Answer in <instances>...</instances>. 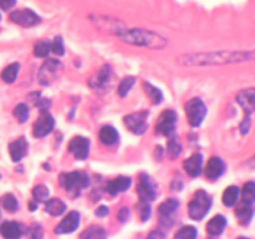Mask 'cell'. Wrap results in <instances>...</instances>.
Returning a JSON list of instances; mask_svg holds the SVG:
<instances>
[{"label": "cell", "mask_w": 255, "mask_h": 239, "mask_svg": "<svg viewBox=\"0 0 255 239\" xmlns=\"http://www.w3.org/2000/svg\"><path fill=\"white\" fill-rule=\"evenodd\" d=\"M253 59V51H211L181 55L177 62L182 66H217L252 61Z\"/></svg>", "instance_id": "6da1fadb"}, {"label": "cell", "mask_w": 255, "mask_h": 239, "mask_svg": "<svg viewBox=\"0 0 255 239\" xmlns=\"http://www.w3.org/2000/svg\"><path fill=\"white\" fill-rule=\"evenodd\" d=\"M121 41L126 44L133 45V46L147 47L152 50H161L167 46V39L157 32L151 31L147 29H141V27H133L128 29L127 26H122L116 34Z\"/></svg>", "instance_id": "7a4b0ae2"}, {"label": "cell", "mask_w": 255, "mask_h": 239, "mask_svg": "<svg viewBox=\"0 0 255 239\" xmlns=\"http://www.w3.org/2000/svg\"><path fill=\"white\" fill-rule=\"evenodd\" d=\"M212 207V199L203 189H198L188 204V213L193 221H202Z\"/></svg>", "instance_id": "3957f363"}, {"label": "cell", "mask_w": 255, "mask_h": 239, "mask_svg": "<svg viewBox=\"0 0 255 239\" xmlns=\"http://www.w3.org/2000/svg\"><path fill=\"white\" fill-rule=\"evenodd\" d=\"M60 184L65 191L75 192V194H79L82 189L89 187L90 179L84 172H69L60 176Z\"/></svg>", "instance_id": "277c9868"}, {"label": "cell", "mask_w": 255, "mask_h": 239, "mask_svg": "<svg viewBox=\"0 0 255 239\" xmlns=\"http://www.w3.org/2000/svg\"><path fill=\"white\" fill-rule=\"evenodd\" d=\"M184 111H186L187 120H188L189 124L192 127L201 126L203 120L207 116V106L201 99L194 97L191 99L184 106Z\"/></svg>", "instance_id": "5b68a950"}, {"label": "cell", "mask_w": 255, "mask_h": 239, "mask_svg": "<svg viewBox=\"0 0 255 239\" xmlns=\"http://www.w3.org/2000/svg\"><path fill=\"white\" fill-rule=\"evenodd\" d=\"M177 123V114L173 110H166L159 115L158 120L156 122V133L161 136L171 137L174 134Z\"/></svg>", "instance_id": "8992f818"}, {"label": "cell", "mask_w": 255, "mask_h": 239, "mask_svg": "<svg viewBox=\"0 0 255 239\" xmlns=\"http://www.w3.org/2000/svg\"><path fill=\"white\" fill-rule=\"evenodd\" d=\"M62 69V65L59 60L55 59H49L42 64V66L40 67L39 75H37V79L39 82L42 86H47V85L52 84L55 80L59 76L60 70Z\"/></svg>", "instance_id": "52a82bcc"}, {"label": "cell", "mask_w": 255, "mask_h": 239, "mask_svg": "<svg viewBox=\"0 0 255 239\" xmlns=\"http://www.w3.org/2000/svg\"><path fill=\"white\" fill-rule=\"evenodd\" d=\"M147 117H148V112L138 111L125 116L124 122L132 133L143 134L147 131V127H148L147 126Z\"/></svg>", "instance_id": "ba28073f"}, {"label": "cell", "mask_w": 255, "mask_h": 239, "mask_svg": "<svg viewBox=\"0 0 255 239\" xmlns=\"http://www.w3.org/2000/svg\"><path fill=\"white\" fill-rule=\"evenodd\" d=\"M9 19L11 20L14 24L20 25V26L22 27L35 26V25L40 24V21H41L39 15H36L32 10L30 9L14 10L12 12H10Z\"/></svg>", "instance_id": "9c48e42d"}, {"label": "cell", "mask_w": 255, "mask_h": 239, "mask_svg": "<svg viewBox=\"0 0 255 239\" xmlns=\"http://www.w3.org/2000/svg\"><path fill=\"white\" fill-rule=\"evenodd\" d=\"M137 193H138L141 202H147L148 203V202H152L156 199V186L152 182V179L149 178L148 174L142 173L139 176L138 184H137Z\"/></svg>", "instance_id": "30bf717a"}, {"label": "cell", "mask_w": 255, "mask_h": 239, "mask_svg": "<svg viewBox=\"0 0 255 239\" xmlns=\"http://www.w3.org/2000/svg\"><path fill=\"white\" fill-rule=\"evenodd\" d=\"M54 117L47 111H41L39 119L36 120V122L34 123V127H32V134L35 137H37V138H42V137L47 136L54 129Z\"/></svg>", "instance_id": "8fae6325"}, {"label": "cell", "mask_w": 255, "mask_h": 239, "mask_svg": "<svg viewBox=\"0 0 255 239\" xmlns=\"http://www.w3.org/2000/svg\"><path fill=\"white\" fill-rule=\"evenodd\" d=\"M69 151L76 159L84 161L89 157L90 153V141L86 137L76 136L70 141Z\"/></svg>", "instance_id": "7c38bea8"}, {"label": "cell", "mask_w": 255, "mask_h": 239, "mask_svg": "<svg viewBox=\"0 0 255 239\" xmlns=\"http://www.w3.org/2000/svg\"><path fill=\"white\" fill-rule=\"evenodd\" d=\"M80 226V213L76 211H72L62 219L59 226L55 228L56 234H67L76 231Z\"/></svg>", "instance_id": "4fadbf2b"}, {"label": "cell", "mask_w": 255, "mask_h": 239, "mask_svg": "<svg viewBox=\"0 0 255 239\" xmlns=\"http://www.w3.org/2000/svg\"><path fill=\"white\" fill-rule=\"evenodd\" d=\"M237 102L244 109L247 116H252L255 110V91L254 89L242 90L237 94Z\"/></svg>", "instance_id": "5bb4252c"}, {"label": "cell", "mask_w": 255, "mask_h": 239, "mask_svg": "<svg viewBox=\"0 0 255 239\" xmlns=\"http://www.w3.org/2000/svg\"><path fill=\"white\" fill-rule=\"evenodd\" d=\"M224 169H226V164H224L223 159L219 158V157H212L207 162L204 174L211 181H216L224 173Z\"/></svg>", "instance_id": "9a60e30c"}, {"label": "cell", "mask_w": 255, "mask_h": 239, "mask_svg": "<svg viewBox=\"0 0 255 239\" xmlns=\"http://www.w3.org/2000/svg\"><path fill=\"white\" fill-rule=\"evenodd\" d=\"M183 168L187 174L191 177H198L203 169V156L201 153L192 154L189 158L183 162Z\"/></svg>", "instance_id": "2e32d148"}, {"label": "cell", "mask_w": 255, "mask_h": 239, "mask_svg": "<svg viewBox=\"0 0 255 239\" xmlns=\"http://www.w3.org/2000/svg\"><path fill=\"white\" fill-rule=\"evenodd\" d=\"M22 227L17 222H4L0 226V234L5 239H20L21 238Z\"/></svg>", "instance_id": "e0dca14e"}, {"label": "cell", "mask_w": 255, "mask_h": 239, "mask_svg": "<svg viewBox=\"0 0 255 239\" xmlns=\"http://www.w3.org/2000/svg\"><path fill=\"white\" fill-rule=\"evenodd\" d=\"M9 153L10 157L14 162H19L26 156L27 153V142L24 137H20L16 141L11 142L9 144Z\"/></svg>", "instance_id": "ac0fdd59"}, {"label": "cell", "mask_w": 255, "mask_h": 239, "mask_svg": "<svg viewBox=\"0 0 255 239\" xmlns=\"http://www.w3.org/2000/svg\"><path fill=\"white\" fill-rule=\"evenodd\" d=\"M131 178L129 177H125V176H120L117 177L116 179L114 181H110L107 182V187H106V191L109 192L111 196H116L119 194L120 192H125L131 187Z\"/></svg>", "instance_id": "d6986e66"}, {"label": "cell", "mask_w": 255, "mask_h": 239, "mask_svg": "<svg viewBox=\"0 0 255 239\" xmlns=\"http://www.w3.org/2000/svg\"><path fill=\"white\" fill-rule=\"evenodd\" d=\"M110 75H111V69H110L109 65H105V66H102L101 69H100V71L90 80V86L95 90L104 89L105 85L109 81Z\"/></svg>", "instance_id": "ffe728a7"}, {"label": "cell", "mask_w": 255, "mask_h": 239, "mask_svg": "<svg viewBox=\"0 0 255 239\" xmlns=\"http://www.w3.org/2000/svg\"><path fill=\"white\" fill-rule=\"evenodd\" d=\"M237 218L242 226H248L254 217V207L251 203H242L236 211Z\"/></svg>", "instance_id": "44dd1931"}, {"label": "cell", "mask_w": 255, "mask_h": 239, "mask_svg": "<svg viewBox=\"0 0 255 239\" xmlns=\"http://www.w3.org/2000/svg\"><path fill=\"white\" fill-rule=\"evenodd\" d=\"M99 138L105 146H114L119 142V132L114 128L112 126H104L100 129Z\"/></svg>", "instance_id": "7402d4cb"}, {"label": "cell", "mask_w": 255, "mask_h": 239, "mask_svg": "<svg viewBox=\"0 0 255 239\" xmlns=\"http://www.w3.org/2000/svg\"><path fill=\"white\" fill-rule=\"evenodd\" d=\"M179 207V202L174 198H169L164 201L161 206L158 207V213L161 214L162 221H168L171 217L177 212Z\"/></svg>", "instance_id": "603a6c76"}, {"label": "cell", "mask_w": 255, "mask_h": 239, "mask_svg": "<svg viewBox=\"0 0 255 239\" xmlns=\"http://www.w3.org/2000/svg\"><path fill=\"white\" fill-rule=\"evenodd\" d=\"M226 226L227 219L224 218L223 216H221V214H218V216L213 217V218L208 222V224H207V232H208L211 236L217 237L219 236V234L223 233Z\"/></svg>", "instance_id": "cb8c5ba5"}, {"label": "cell", "mask_w": 255, "mask_h": 239, "mask_svg": "<svg viewBox=\"0 0 255 239\" xmlns=\"http://www.w3.org/2000/svg\"><path fill=\"white\" fill-rule=\"evenodd\" d=\"M45 211L50 214V216L59 217L61 216L62 213H65L66 211V204L59 198H51L49 201H46V204H45Z\"/></svg>", "instance_id": "d4e9b609"}, {"label": "cell", "mask_w": 255, "mask_h": 239, "mask_svg": "<svg viewBox=\"0 0 255 239\" xmlns=\"http://www.w3.org/2000/svg\"><path fill=\"white\" fill-rule=\"evenodd\" d=\"M239 194H241V191H239L238 187L229 186L228 188L223 192V197H222L224 206H227V207L236 206L237 202H238Z\"/></svg>", "instance_id": "484cf974"}, {"label": "cell", "mask_w": 255, "mask_h": 239, "mask_svg": "<svg viewBox=\"0 0 255 239\" xmlns=\"http://www.w3.org/2000/svg\"><path fill=\"white\" fill-rule=\"evenodd\" d=\"M20 71V65L17 62H12V64L7 65L4 70L1 71V80L6 84H12L16 80L17 75Z\"/></svg>", "instance_id": "4316f807"}, {"label": "cell", "mask_w": 255, "mask_h": 239, "mask_svg": "<svg viewBox=\"0 0 255 239\" xmlns=\"http://www.w3.org/2000/svg\"><path fill=\"white\" fill-rule=\"evenodd\" d=\"M81 239H107V233L102 227L92 226L84 231L80 236Z\"/></svg>", "instance_id": "83f0119b"}, {"label": "cell", "mask_w": 255, "mask_h": 239, "mask_svg": "<svg viewBox=\"0 0 255 239\" xmlns=\"http://www.w3.org/2000/svg\"><path fill=\"white\" fill-rule=\"evenodd\" d=\"M143 89H144V92L148 95V97H149V100L152 101V104H154V105L161 104L162 100H163V95H162L161 90L157 89L156 86L151 85L149 82H144Z\"/></svg>", "instance_id": "f1b7e54d"}, {"label": "cell", "mask_w": 255, "mask_h": 239, "mask_svg": "<svg viewBox=\"0 0 255 239\" xmlns=\"http://www.w3.org/2000/svg\"><path fill=\"white\" fill-rule=\"evenodd\" d=\"M182 152V144L181 141H179L178 137L173 136L171 137V139L168 141V146H167V156L171 159L177 158L179 157Z\"/></svg>", "instance_id": "f546056e"}, {"label": "cell", "mask_w": 255, "mask_h": 239, "mask_svg": "<svg viewBox=\"0 0 255 239\" xmlns=\"http://www.w3.org/2000/svg\"><path fill=\"white\" fill-rule=\"evenodd\" d=\"M51 51V42L49 40H41L34 45V55L37 57H46Z\"/></svg>", "instance_id": "4dcf8cb0"}, {"label": "cell", "mask_w": 255, "mask_h": 239, "mask_svg": "<svg viewBox=\"0 0 255 239\" xmlns=\"http://www.w3.org/2000/svg\"><path fill=\"white\" fill-rule=\"evenodd\" d=\"M2 207H4L7 212H10V213H14V212L17 211L19 203H17V199L15 198L14 194H4V197H2Z\"/></svg>", "instance_id": "1f68e13d"}, {"label": "cell", "mask_w": 255, "mask_h": 239, "mask_svg": "<svg viewBox=\"0 0 255 239\" xmlns=\"http://www.w3.org/2000/svg\"><path fill=\"white\" fill-rule=\"evenodd\" d=\"M174 239H197V229L192 226L182 227L174 234Z\"/></svg>", "instance_id": "d6a6232c"}, {"label": "cell", "mask_w": 255, "mask_h": 239, "mask_svg": "<svg viewBox=\"0 0 255 239\" xmlns=\"http://www.w3.org/2000/svg\"><path fill=\"white\" fill-rule=\"evenodd\" d=\"M242 197H243L244 203H251V204L254 203V201H255V184H254V182H248V183L244 184Z\"/></svg>", "instance_id": "836d02e7"}, {"label": "cell", "mask_w": 255, "mask_h": 239, "mask_svg": "<svg viewBox=\"0 0 255 239\" xmlns=\"http://www.w3.org/2000/svg\"><path fill=\"white\" fill-rule=\"evenodd\" d=\"M49 188L45 184H39L32 189V197H34L35 202H45L49 197Z\"/></svg>", "instance_id": "e575fe53"}, {"label": "cell", "mask_w": 255, "mask_h": 239, "mask_svg": "<svg viewBox=\"0 0 255 239\" xmlns=\"http://www.w3.org/2000/svg\"><path fill=\"white\" fill-rule=\"evenodd\" d=\"M12 114H14V116L16 117V120L20 123H24L29 119V109H27V106L25 104L17 105L14 109V111H12Z\"/></svg>", "instance_id": "d590c367"}, {"label": "cell", "mask_w": 255, "mask_h": 239, "mask_svg": "<svg viewBox=\"0 0 255 239\" xmlns=\"http://www.w3.org/2000/svg\"><path fill=\"white\" fill-rule=\"evenodd\" d=\"M134 84H136V79H134V77H132V76L126 77V79L122 80V82L120 84V86H119V95H120V96H121V97L127 96V95H128V92H129V90L132 89V86H133Z\"/></svg>", "instance_id": "8d00e7d4"}, {"label": "cell", "mask_w": 255, "mask_h": 239, "mask_svg": "<svg viewBox=\"0 0 255 239\" xmlns=\"http://www.w3.org/2000/svg\"><path fill=\"white\" fill-rule=\"evenodd\" d=\"M51 50H52V52H55V54L59 55V56H62V55L65 54L64 41H62L61 37L60 36L55 37L54 41L51 42Z\"/></svg>", "instance_id": "74e56055"}, {"label": "cell", "mask_w": 255, "mask_h": 239, "mask_svg": "<svg viewBox=\"0 0 255 239\" xmlns=\"http://www.w3.org/2000/svg\"><path fill=\"white\" fill-rule=\"evenodd\" d=\"M42 228L39 224H34L30 228V239H41L42 238Z\"/></svg>", "instance_id": "f35d334b"}, {"label": "cell", "mask_w": 255, "mask_h": 239, "mask_svg": "<svg viewBox=\"0 0 255 239\" xmlns=\"http://www.w3.org/2000/svg\"><path fill=\"white\" fill-rule=\"evenodd\" d=\"M149 217H151V207L147 202H142V207H141V219L143 222L148 221Z\"/></svg>", "instance_id": "ab89813d"}, {"label": "cell", "mask_w": 255, "mask_h": 239, "mask_svg": "<svg viewBox=\"0 0 255 239\" xmlns=\"http://www.w3.org/2000/svg\"><path fill=\"white\" fill-rule=\"evenodd\" d=\"M128 217H129V209L127 208V207H124V208L120 209L119 214H117V218H119V221L121 222V223L126 222L127 219H128Z\"/></svg>", "instance_id": "60d3db41"}, {"label": "cell", "mask_w": 255, "mask_h": 239, "mask_svg": "<svg viewBox=\"0 0 255 239\" xmlns=\"http://www.w3.org/2000/svg\"><path fill=\"white\" fill-rule=\"evenodd\" d=\"M251 123H252V117L247 116V119H244V121L242 122V124H241L242 133H243V134L248 133L249 129H251Z\"/></svg>", "instance_id": "b9f144b4"}, {"label": "cell", "mask_w": 255, "mask_h": 239, "mask_svg": "<svg viewBox=\"0 0 255 239\" xmlns=\"http://www.w3.org/2000/svg\"><path fill=\"white\" fill-rule=\"evenodd\" d=\"M15 4H16V0H0V9L6 11L14 7Z\"/></svg>", "instance_id": "7bdbcfd3"}, {"label": "cell", "mask_w": 255, "mask_h": 239, "mask_svg": "<svg viewBox=\"0 0 255 239\" xmlns=\"http://www.w3.org/2000/svg\"><path fill=\"white\" fill-rule=\"evenodd\" d=\"M147 239H166V233L163 231H153L148 234Z\"/></svg>", "instance_id": "ee69618b"}, {"label": "cell", "mask_w": 255, "mask_h": 239, "mask_svg": "<svg viewBox=\"0 0 255 239\" xmlns=\"http://www.w3.org/2000/svg\"><path fill=\"white\" fill-rule=\"evenodd\" d=\"M109 208L106 206H101L96 209V216L97 217H106L109 214Z\"/></svg>", "instance_id": "f6af8a7d"}, {"label": "cell", "mask_w": 255, "mask_h": 239, "mask_svg": "<svg viewBox=\"0 0 255 239\" xmlns=\"http://www.w3.org/2000/svg\"><path fill=\"white\" fill-rule=\"evenodd\" d=\"M37 208V204L36 202H30V211H35V209Z\"/></svg>", "instance_id": "bcb514c9"}, {"label": "cell", "mask_w": 255, "mask_h": 239, "mask_svg": "<svg viewBox=\"0 0 255 239\" xmlns=\"http://www.w3.org/2000/svg\"><path fill=\"white\" fill-rule=\"evenodd\" d=\"M238 239H249V238H246V237H241V238H238Z\"/></svg>", "instance_id": "7dc6e473"}, {"label": "cell", "mask_w": 255, "mask_h": 239, "mask_svg": "<svg viewBox=\"0 0 255 239\" xmlns=\"http://www.w3.org/2000/svg\"><path fill=\"white\" fill-rule=\"evenodd\" d=\"M0 19H1V15H0Z\"/></svg>", "instance_id": "c3c4849f"}]
</instances>
